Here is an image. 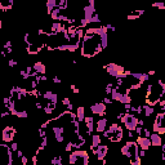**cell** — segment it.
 I'll return each mask as SVG.
<instances>
[{"mask_svg": "<svg viewBox=\"0 0 165 165\" xmlns=\"http://www.w3.org/2000/svg\"><path fill=\"white\" fill-rule=\"evenodd\" d=\"M102 143V138H101V136L99 134H92L90 136V150H93V148H96L97 146H99Z\"/></svg>", "mask_w": 165, "mask_h": 165, "instance_id": "2e32d148", "label": "cell"}, {"mask_svg": "<svg viewBox=\"0 0 165 165\" xmlns=\"http://www.w3.org/2000/svg\"><path fill=\"white\" fill-rule=\"evenodd\" d=\"M66 28H67V26L65 25L63 21H53L52 25H51V32L59 34V32L66 31Z\"/></svg>", "mask_w": 165, "mask_h": 165, "instance_id": "7c38bea8", "label": "cell"}, {"mask_svg": "<svg viewBox=\"0 0 165 165\" xmlns=\"http://www.w3.org/2000/svg\"><path fill=\"white\" fill-rule=\"evenodd\" d=\"M20 160H21V164H22V165H27V164H28V159H27L26 155H23V156L20 159Z\"/></svg>", "mask_w": 165, "mask_h": 165, "instance_id": "f1b7e54d", "label": "cell"}, {"mask_svg": "<svg viewBox=\"0 0 165 165\" xmlns=\"http://www.w3.org/2000/svg\"><path fill=\"white\" fill-rule=\"evenodd\" d=\"M92 151H93V154L97 156V160L102 161V160H105L106 156H107V154H108V146L101 143L99 146H97V147L93 148Z\"/></svg>", "mask_w": 165, "mask_h": 165, "instance_id": "30bf717a", "label": "cell"}, {"mask_svg": "<svg viewBox=\"0 0 165 165\" xmlns=\"http://www.w3.org/2000/svg\"><path fill=\"white\" fill-rule=\"evenodd\" d=\"M70 89H71L72 92H74L75 94H79V93H80V89H79L75 84H71V85H70Z\"/></svg>", "mask_w": 165, "mask_h": 165, "instance_id": "4316f807", "label": "cell"}, {"mask_svg": "<svg viewBox=\"0 0 165 165\" xmlns=\"http://www.w3.org/2000/svg\"><path fill=\"white\" fill-rule=\"evenodd\" d=\"M108 126V120L106 118H101L96 123V132L97 133H103Z\"/></svg>", "mask_w": 165, "mask_h": 165, "instance_id": "9a60e30c", "label": "cell"}, {"mask_svg": "<svg viewBox=\"0 0 165 165\" xmlns=\"http://www.w3.org/2000/svg\"><path fill=\"white\" fill-rule=\"evenodd\" d=\"M119 103H123V105H125V103H132V97L129 93H123V96H121V99Z\"/></svg>", "mask_w": 165, "mask_h": 165, "instance_id": "cb8c5ba5", "label": "cell"}, {"mask_svg": "<svg viewBox=\"0 0 165 165\" xmlns=\"http://www.w3.org/2000/svg\"><path fill=\"white\" fill-rule=\"evenodd\" d=\"M67 110H70V111H72V110H74V105H72V103H70V105L67 106Z\"/></svg>", "mask_w": 165, "mask_h": 165, "instance_id": "d590c367", "label": "cell"}, {"mask_svg": "<svg viewBox=\"0 0 165 165\" xmlns=\"http://www.w3.org/2000/svg\"><path fill=\"white\" fill-rule=\"evenodd\" d=\"M103 137L106 139H108L110 142L114 143H119L121 139L124 138V130L121 128L120 124L118 123H112L107 126V129L103 132Z\"/></svg>", "mask_w": 165, "mask_h": 165, "instance_id": "277c9868", "label": "cell"}, {"mask_svg": "<svg viewBox=\"0 0 165 165\" xmlns=\"http://www.w3.org/2000/svg\"><path fill=\"white\" fill-rule=\"evenodd\" d=\"M121 155H124L132 165H141L142 164V157L139 156V146L137 141H128V142L121 147Z\"/></svg>", "mask_w": 165, "mask_h": 165, "instance_id": "3957f363", "label": "cell"}, {"mask_svg": "<svg viewBox=\"0 0 165 165\" xmlns=\"http://www.w3.org/2000/svg\"><path fill=\"white\" fill-rule=\"evenodd\" d=\"M164 97H165V96H164Z\"/></svg>", "mask_w": 165, "mask_h": 165, "instance_id": "74e56055", "label": "cell"}, {"mask_svg": "<svg viewBox=\"0 0 165 165\" xmlns=\"http://www.w3.org/2000/svg\"><path fill=\"white\" fill-rule=\"evenodd\" d=\"M150 139H151V143H152L154 147H161V144H163V137H161L160 133H157V132L151 133Z\"/></svg>", "mask_w": 165, "mask_h": 165, "instance_id": "5bb4252c", "label": "cell"}, {"mask_svg": "<svg viewBox=\"0 0 165 165\" xmlns=\"http://www.w3.org/2000/svg\"><path fill=\"white\" fill-rule=\"evenodd\" d=\"M142 14H144V10H142V9H141V10H133L132 13L128 16V20H129V21H133V20L137 21V20H139Z\"/></svg>", "mask_w": 165, "mask_h": 165, "instance_id": "44dd1931", "label": "cell"}, {"mask_svg": "<svg viewBox=\"0 0 165 165\" xmlns=\"http://www.w3.org/2000/svg\"><path fill=\"white\" fill-rule=\"evenodd\" d=\"M3 136H2V139H3V142L5 143H12L14 141L16 138V134H17V130H16V128L14 126H12V125H7L3 129Z\"/></svg>", "mask_w": 165, "mask_h": 165, "instance_id": "9c48e42d", "label": "cell"}, {"mask_svg": "<svg viewBox=\"0 0 165 165\" xmlns=\"http://www.w3.org/2000/svg\"><path fill=\"white\" fill-rule=\"evenodd\" d=\"M138 119L139 118H137L136 114H133V112H124L123 118H121L120 121H121V124H124L126 130L136 132V128L138 126Z\"/></svg>", "mask_w": 165, "mask_h": 165, "instance_id": "52a82bcc", "label": "cell"}, {"mask_svg": "<svg viewBox=\"0 0 165 165\" xmlns=\"http://www.w3.org/2000/svg\"><path fill=\"white\" fill-rule=\"evenodd\" d=\"M103 70H105L110 76H114L115 79H118V77H125L126 76L124 67L118 65V63H115V62H110L106 66H103Z\"/></svg>", "mask_w": 165, "mask_h": 165, "instance_id": "8992f818", "label": "cell"}, {"mask_svg": "<svg viewBox=\"0 0 165 165\" xmlns=\"http://www.w3.org/2000/svg\"><path fill=\"white\" fill-rule=\"evenodd\" d=\"M105 26H106L107 30H111V31H115V30H116V27L114 25H110V23H107V25H105Z\"/></svg>", "mask_w": 165, "mask_h": 165, "instance_id": "d6a6232c", "label": "cell"}, {"mask_svg": "<svg viewBox=\"0 0 165 165\" xmlns=\"http://www.w3.org/2000/svg\"><path fill=\"white\" fill-rule=\"evenodd\" d=\"M142 108H143V115L146 116V118H151V116L155 114V107L147 105V103L142 105Z\"/></svg>", "mask_w": 165, "mask_h": 165, "instance_id": "ffe728a7", "label": "cell"}, {"mask_svg": "<svg viewBox=\"0 0 165 165\" xmlns=\"http://www.w3.org/2000/svg\"><path fill=\"white\" fill-rule=\"evenodd\" d=\"M147 74H148L150 76H154V75L156 74V72H155V70H151V71H148V72H147Z\"/></svg>", "mask_w": 165, "mask_h": 165, "instance_id": "e575fe53", "label": "cell"}, {"mask_svg": "<svg viewBox=\"0 0 165 165\" xmlns=\"http://www.w3.org/2000/svg\"><path fill=\"white\" fill-rule=\"evenodd\" d=\"M8 63H9L10 67H16V66H17V61H16V59H9Z\"/></svg>", "mask_w": 165, "mask_h": 165, "instance_id": "1f68e13d", "label": "cell"}, {"mask_svg": "<svg viewBox=\"0 0 165 165\" xmlns=\"http://www.w3.org/2000/svg\"><path fill=\"white\" fill-rule=\"evenodd\" d=\"M51 164L52 165H62L63 164V157L62 155H54L51 159Z\"/></svg>", "mask_w": 165, "mask_h": 165, "instance_id": "603a6c76", "label": "cell"}, {"mask_svg": "<svg viewBox=\"0 0 165 165\" xmlns=\"http://www.w3.org/2000/svg\"><path fill=\"white\" fill-rule=\"evenodd\" d=\"M138 125L139 126H144L146 124H144V120L143 119H138Z\"/></svg>", "mask_w": 165, "mask_h": 165, "instance_id": "836d02e7", "label": "cell"}, {"mask_svg": "<svg viewBox=\"0 0 165 165\" xmlns=\"http://www.w3.org/2000/svg\"><path fill=\"white\" fill-rule=\"evenodd\" d=\"M10 148L13 150L14 152H17L18 150H20V147H18V143H17V142H14V141H13V142L10 143Z\"/></svg>", "mask_w": 165, "mask_h": 165, "instance_id": "83f0119b", "label": "cell"}, {"mask_svg": "<svg viewBox=\"0 0 165 165\" xmlns=\"http://www.w3.org/2000/svg\"><path fill=\"white\" fill-rule=\"evenodd\" d=\"M137 143H138V146H139V148H143V150H146V151H148V150L152 147V143H151L150 137H141V136H138Z\"/></svg>", "mask_w": 165, "mask_h": 165, "instance_id": "4fadbf2b", "label": "cell"}, {"mask_svg": "<svg viewBox=\"0 0 165 165\" xmlns=\"http://www.w3.org/2000/svg\"><path fill=\"white\" fill-rule=\"evenodd\" d=\"M84 123L87 124V126H88V129H89L90 134H93V133L96 132V124H94V119H93V116H85Z\"/></svg>", "mask_w": 165, "mask_h": 165, "instance_id": "ac0fdd59", "label": "cell"}, {"mask_svg": "<svg viewBox=\"0 0 165 165\" xmlns=\"http://www.w3.org/2000/svg\"><path fill=\"white\" fill-rule=\"evenodd\" d=\"M90 161L88 152L80 148V150H72L69 155V164L70 165H88Z\"/></svg>", "mask_w": 165, "mask_h": 165, "instance_id": "5b68a950", "label": "cell"}, {"mask_svg": "<svg viewBox=\"0 0 165 165\" xmlns=\"http://www.w3.org/2000/svg\"><path fill=\"white\" fill-rule=\"evenodd\" d=\"M13 4H14V0H2V2H0V9L3 12L10 10L13 8Z\"/></svg>", "mask_w": 165, "mask_h": 165, "instance_id": "d6986e66", "label": "cell"}, {"mask_svg": "<svg viewBox=\"0 0 165 165\" xmlns=\"http://www.w3.org/2000/svg\"><path fill=\"white\" fill-rule=\"evenodd\" d=\"M52 81H53L54 84H61V83H62V80H61V79H59L58 76H54V77L52 79Z\"/></svg>", "mask_w": 165, "mask_h": 165, "instance_id": "4dcf8cb0", "label": "cell"}, {"mask_svg": "<svg viewBox=\"0 0 165 165\" xmlns=\"http://www.w3.org/2000/svg\"><path fill=\"white\" fill-rule=\"evenodd\" d=\"M164 96H165V83L163 80L151 83V84H148L147 89H146L144 103L155 107L164 98Z\"/></svg>", "mask_w": 165, "mask_h": 165, "instance_id": "7a4b0ae2", "label": "cell"}, {"mask_svg": "<svg viewBox=\"0 0 165 165\" xmlns=\"http://www.w3.org/2000/svg\"><path fill=\"white\" fill-rule=\"evenodd\" d=\"M108 30L106 26L90 27L85 30V34L81 38L80 53L85 58H93L108 47Z\"/></svg>", "mask_w": 165, "mask_h": 165, "instance_id": "6da1fadb", "label": "cell"}, {"mask_svg": "<svg viewBox=\"0 0 165 165\" xmlns=\"http://www.w3.org/2000/svg\"><path fill=\"white\" fill-rule=\"evenodd\" d=\"M34 70L38 72L39 75H43V74H47V66L44 65V62H41V61H38V62H35L32 65Z\"/></svg>", "mask_w": 165, "mask_h": 165, "instance_id": "e0dca14e", "label": "cell"}, {"mask_svg": "<svg viewBox=\"0 0 165 165\" xmlns=\"http://www.w3.org/2000/svg\"><path fill=\"white\" fill-rule=\"evenodd\" d=\"M18 2H20V3H21V2H27V0H18Z\"/></svg>", "mask_w": 165, "mask_h": 165, "instance_id": "8d00e7d4", "label": "cell"}, {"mask_svg": "<svg viewBox=\"0 0 165 165\" xmlns=\"http://www.w3.org/2000/svg\"><path fill=\"white\" fill-rule=\"evenodd\" d=\"M76 119L80 121V123L84 121V119H85V108H84V106H79L76 108Z\"/></svg>", "mask_w": 165, "mask_h": 165, "instance_id": "7402d4cb", "label": "cell"}, {"mask_svg": "<svg viewBox=\"0 0 165 165\" xmlns=\"http://www.w3.org/2000/svg\"><path fill=\"white\" fill-rule=\"evenodd\" d=\"M152 129H154V132L165 134V111H160L159 114H156L155 121L152 124Z\"/></svg>", "mask_w": 165, "mask_h": 165, "instance_id": "ba28073f", "label": "cell"}, {"mask_svg": "<svg viewBox=\"0 0 165 165\" xmlns=\"http://www.w3.org/2000/svg\"><path fill=\"white\" fill-rule=\"evenodd\" d=\"M70 103H71V101H70L69 97H66V98H63V99H62V105H63V106H66V107L69 106Z\"/></svg>", "mask_w": 165, "mask_h": 165, "instance_id": "f546056e", "label": "cell"}, {"mask_svg": "<svg viewBox=\"0 0 165 165\" xmlns=\"http://www.w3.org/2000/svg\"><path fill=\"white\" fill-rule=\"evenodd\" d=\"M152 7L160 9V10H165V0H157V2L152 4Z\"/></svg>", "mask_w": 165, "mask_h": 165, "instance_id": "d4e9b609", "label": "cell"}, {"mask_svg": "<svg viewBox=\"0 0 165 165\" xmlns=\"http://www.w3.org/2000/svg\"><path fill=\"white\" fill-rule=\"evenodd\" d=\"M114 87H115V83H108V84L106 85V88H105V93H106L107 96H111Z\"/></svg>", "mask_w": 165, "mask_h": 165, "instance_id": "484cf974", "label": "cell"}, {"mask_svg": "<svg viewBox=\"0 0 165 165\" xmlns=\"http://www.w3.org/2000/svg\"><path fill=\"white\" fill-rule=\"evenodd\" d=\"M90 111H92V114H94V115L105 116L106 111H107V105L103 101L98 102V103H93V105L90 106Z\"/></svg>", "mask_w": 165, "mask_h": 165, "instance_id": "8fae6325", "label": "cell"}]
</instances>
